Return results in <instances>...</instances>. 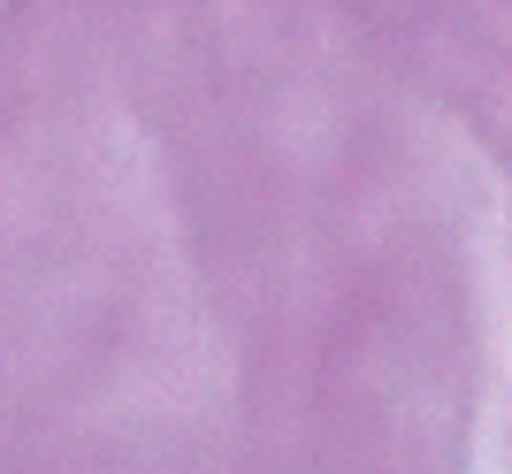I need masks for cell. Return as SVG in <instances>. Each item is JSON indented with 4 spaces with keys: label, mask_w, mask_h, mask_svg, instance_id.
<instances>
[]
</instances>
